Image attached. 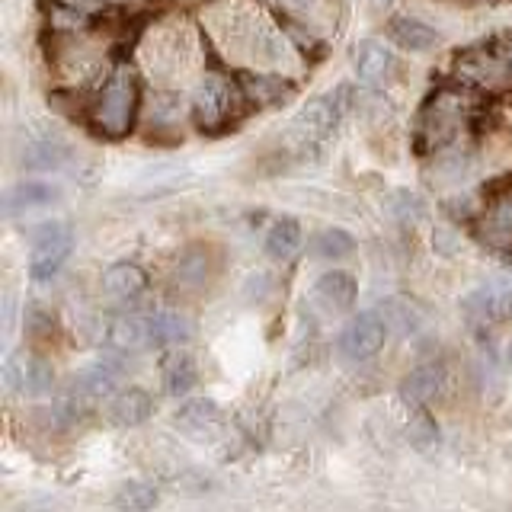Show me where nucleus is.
Masks as SVG:
<instances>
[{"instance_id": "obj_3", "label": "nucleus", "mask_w": 512, "mask_h": 512, "mask_svg": "<svg viewBox=\"0 0 512 512\" xmlns=\"http://www.w3.org/2000/svg\"><path fill=\"white\" fill-rule=\"evenodd\" d=\"M349 100V87H336L333 93H324L311 100L308 106L298 109V116L292 119V135L301 144H314V141H324L336 125H340L346 103Z\"/></svg>"}, {"instance_id": "obj_8", "label": "nucleus", "mask_w": 512, "mask_h": 512, "mask_svg": "<svg viewBox=\"0 0 512 512\" xmlns=\"http://www.w3.org/2000/svg\"><path fill=\"white\" fill-rule=\"evenodd\" d=\"M173 426L183 429L192 439H215V432L221 429V410L215 400H205V397L186 400V404L176 410Z\"/></svg>"}, {"instance_id": "obj_5", "label": "nucleus", "mask_w": 512, "mask_h": 512, "mask_svg": "<svg viewBox=\"0 0 512 512\" xmlns=\"http://www.w3.org/2000/svg\"><path fill=\"white\" fill-rule=\"evenodd\" d=\"M461 311L477 330L503 324L506 317H512V288L506 282H484L461 301Z\"/></svg>"}, {"instance_id": "obj_31", "label": "nucleus", "mask_w": 512, "mask_h": 512, "mask_svg": "<svg viewBox=\"0 0 512 512\" xmlns=\"http://www.w3.org/2000/svg\"><path fill=\"white\" fill-rule=\"evenodd\" d=\"M397 205H391V212L400 218V221H420L423 215V202L420 196H413V192H397Z\"/></svg>"}, {"instance_id": "obj_7", "label": "nucleus", "mask_w": 512, "mask_h": 512, "mask_svg": "<svg viewBox=\"0 0 512 512\" xmlns=\"http://www.w3.org/2000/svg\"><path fill=\"white\" fill-rule=\"evenodd\" d=\"M231 109H234V90H231V84L224 77H218V74H208L202 80L199 93H196V119L205 128H212V125H221L224 119H228Z\"/></svg>"}, {"instance_id": "obj_12", "label": "nucleus", "mask_w": 512, "mask_h": 512, "mask_svg": "<svg viewBox=\"0 0 512 512\" xmlns=\"http://www.w3.org/2000/svg\"><path fill=\"white\" fill-rule=\"evenodd\" d=\"M445 388V368L442 365H420L400 381V397L407 400L410 407H426L429 400H436Z\"/></svg>"}, {"instance_id": "obj_11", "label": "nucleus", "mask_w": 512, "mask_h": 512, "mask_svg": "<svg viewBox=\"0 0 512 512\" xmlns=\"http://www.w3.org/2000/svg\"><path fill=\"white\" fill-rule=\"evenodd\" d=\"M119 375H122V368L112 365V362H100V365H93V368H84L80 375H74L71 394L84 400V404H93V400L112 397V394H116Z\"/></svg>"}, {"instance_id": "obj_25", "label": "nucleus", "mask_w": 512, "mask_h": 512, "mask_svg": "<svg viewBox=\"0 0 512 512\" xmlns=\"http://www.w3.org/2000/svg\"><path fill=\"white\" fill-rule=\"evenodd\" d=\"M240 84H244L250 100L260 106H272V103H279L282 96L292 93V84H288V80L269 77V74H240Z\"/></svg>"}, {"instance_id": "obj_21", "label": "nucleus", "mask_w": 512, "mask_h": 512, "mask_svg": "<svg viewBox=\"0 0 512 512\" xmlns=\"http://www.w3.org/2000/svg\"><path fill=\"white\" fill-rule=\"evenodd\" d=\"M148 320H151L154 346H180V343H189L192 333H196V324L180 311H157V314H148Z\"/></svg>"}, {"instance_id": "obj_29", "label": "nucleus", "mask_w": 512, "mask_h": 512, "mask_svg": "<svg viewBox=\"0 0 512 512\" xmlns=\"http://www.w3.org/2000/svg\"><path fill=\"white\" fill-rule=\"evenodd\" d=\"M407 439H410L413 448H420V452L436 448L439 445V426H436V420H432L426 410H416L410 426H407Z\"/></svg>"}, {"instance_id": "obj_4", "label": "nucleus", "mask_w": 512, "mask_h": 512, "mask_svg": "<svg viewBox=\"0 0 512 512\" xmlns=\"http://www.w3.org/2000/svg\"><path fill=\"white\" fill-rule=\"evenodd\" d=\"M388 320L375 311H362L356 317L346 320V327L340 330V352L352 362L372 359L375 352H381L384 336H388Z\"/></svg>"}, {"instance_id": "obj_30", "label": "nucleus", "mask_w": 512, "mask_h": 512, "mask_svg": "<svg viewBox=\"0 0 512 512\" xmlns=\"http://www.w3.org/2000/svg\"><path fill=\"white\" fill-rule=\"evenodd\" d=\"M157 503V490L151 484H138V480H128L116 493V506L122 509H151Z\"/></svg>"}, {"instance_id": "obj_6", "label": "nucleus", "mask_w": 512, "mask_h": 512, "mask_svg": "<svg viewBox=\"0 0 512 512\" xmlns=\"http://www.w3.org/2000/svg\"><path fill=\"white\" fill-rule=\"evenodd\" d=\"M4 378L10 391H23L29 397H42L55 388V372L45 359H20L10 356L4 365Z\"/></svg>"}, {"instance_id": "obj_26", "label": "nucleus", "mask_w": 512, "mask_h": 512, "mask_svg": "<svg viewBox=\"0 0 512 512\" xmlns=\"http://www.w3.org/2000/svg\"><path fill=\"white\" fill-rule=\"evenodd\" d=\"M205 282H208V250L205 247H189L180 260H176V285L199 288Z\"/></svg>"}, {"instance_id": "obj_32", "label": "nucleus", "mask_w": 512, "mask_h": 512, "mask_svg": "<svg viewBox=\"0 0 512 512\" xmlns=\"http://www.w3.org/2000/svg\"><path fill=\"white\" fill-rule=\"evenodd\" d=\"M500 55H503V61H506V68L512 71V36H506V39H503V45H500Z\"/></svg>"}, {"instance_id": "obj_23", "label": "nucleus", "mask_w": 512, "mask_h": 512, "mask_svg": "<svg viewBox=\"0 0 512 512\" xmlns=\"http://www.w3.org/2000/svg\"><path fill=\"white\" fill-rule=\"evenodd\" d=\"M64 160H68V148L61 141L52 138H42V141H32L23 148V167L32 173H52L61 170Z\"/></svg>"}, {"instance_id": "obj_22", "label": "nucleus", "mask_w": 512, "mask_h": 512, "mask_svg": "<svg viewBox=\"0 0 512 512\" xmlns=\"http://www.w3.org/2000/svg\"><path fill=\"white\" fill-rule=\"evenodd\" d=\"M381 317L388 320V327L400 336H416L426 327V311L416 301L407 298H391L381 304Z\"/></svg>"}, {"instance_id": "obj_16", "label": "nucleus", "mask_w": 512, "mask_h": 512, "mask_svg": "<svg viewBox=\"0 0 512 512\" xmlns=\"http://www.w3.org/2000/svg\"><path fill=\"white\" fill-rule=\"evenodd\" d=\"M144 288H148V276L135 263H116L103 272V292L112 301H135Z\"/></svg>"}, {"instance_id": "obj_10", "label": "nucleus", "mask_w": 512, "mask_h": 512, "mask_svg": "<svg viewBox=\"0 0 512 512\" xmlns=\"http://www.w3.org/2000/svg\"><path fill=\"white\" fill-rule=\"evenodd\" d=\"M314 301L324 308L327 314H340L349 311L352 301H356V279L349 276L343 269L324 272L314 285Z\"/></svg>"}, {"instance_id": "obj_13", "label": "nucleus", "mask_w": 512, "mask_h": 512, "mask_svg": "<svg viewBox=\"0 0 512 512\" xmlns=\"http://www.w3.org/2000/svg\"><path fill=\"white\" fill-rule=\"evenodd\" d=\"M503 55H487V52H468L461 55L455 64V74L464 84H474V87H496L500 80L506 77L503 68Z\"/></svg>"}, {"instance_id": "obj_18", "label": "nucleus", "mask_w": 512, "mask_h": 512, "mask_svg": "<svg viewBox=\"0 0 512 512\" xmlns=\"http://www.w3.org/2000/svg\"><path fill=\"white\" fill-rule=\"evenodd\" d=\"M109 346L119 349V352H141V349L154 346V340H151V320L141 317V314L119 317L116 324L109 327Z\"/></svg>"}, {"instance_id": "obj_28", "label": "nucleus", "mask_w": 512, "mask_h": 512, "mask_svg": "<svg viewBox=\"0 0 512 512\" xmlns=\"http://www.w3.org/2000/svg\"><path fill=\"white\" fill-rule=\"evenodd\" d=\"M352 250H356V240H352V234L343 228H327L314 240V253L320 260H343V256H349Z\"/></svg>"}, {"instance_id": "obj_20", "label": "nucleus", "mask_w": 512, "mask_h": 512, "mask_svg": "<svg viewBox=\"0 0 512 512\" xmlns=\"http://www.w3.org/2000/svg\"><path fill=\"white\" fill-rule=\"evenodd\" d=\"M388 36L400 48H410V52H426V48H436L442 42L436 29L426 26L423 20H413V16H394L388 23Z\"/></svg>"}, {"instance_id": "obj_19", "label": "nucleus", "mask_w": 512, "mask_h": 512, "mask_svg": "<svg viewBox=\"0 0 512 512\" xmlns=\"http://www.w3.org/2000/svg\"><path fill=\"white\" fill-rule=\"evenodd\" d=\"M61 199V189L42 180H23L20 186H13L7 192V215L32 212V208H45Z\"/></svg>"}, {"instance_id": "obj_24", "label": "nucleus", "mask_w": 512, "mask_h": 512, "mask_svg": "<svg viewBox=\"0 0 512 512\" xmlns=\"http://www.w3.org/2000/svg\"><path fill=\"white\" fill-rule=\"evenodd\" d=\"M301 247V224L295 218H276L266 234V256L269 260H288Z\"/></svg>"}, {"instance_id": "obj_17", "label": "nucleus", "mask_w": 512, "mask_h": 512, "mask_svg": "<svg viewBox=\"0 0 512 512\" xmlns=\"http://www.w3.org/2000/svg\"><path fill=\"white\" fill-rule=\"evenodd\" d=\"M352 68H356L359 80H365V84H381V80L388 77L391 68H394V55L381 42L365 39V42L356 45V58H352Z\"/></svg>"}, {"instance_id": "obj_1", "label": "nucleus", "mask_w": 512, "mask_h": 512, "mask_svg": "<svg viewBox=\"0 0 512 512\" xmlns=\"http://www.w3.org/2000/svg\"><path fill=\"white\" fill-rule=\"evenodd\" d=\"M135 109H138V80L128 68H119L109 77L100 103H96V119H100L106 135L119 138L132 128Z\"/></svg>"}, {"instance_id": "obj_27", "label": "nucleus", "mask_w": 512, "mask_h": 512, "mask_svg": "<svg viewBox=\"0 0 512 512\" xmlns=\"http://www.w3.org/2000/svg\"><path fill=\"white\" fill-rule=\"evenodd\" d=\"M484 237L493 247H512V199L493 205L490 218L484 221Z\"/></svg>"}, {"instance_id": "obj_14", "label": "nucleus", "mask_w": 512, "mask_h": 512, "mask_svg": "<svg viewBox=\"0 0 512 512\" xmlns=\"http://www.w3.org/2000/svg\"><path fill=\"white\" fill-rule=\"evenodd\" d=\"M151 413H154V400L148 391H141V388H128V391H122L109 400V420L122 429L148 423Z\"/></svg>"}, {"instance_id": "obj_2", "label": "nucleus", "mask_w": 512, "mask_h": 512, "mask_svg": "<svg viewBox=\"0 0 512 512\" xmlns=\"http://www.w3.org/2000/svg\"><path fill=\"white\" fill-rule=\"evenodd\" d=\"M71 228L64 221L42 224V228L32 234V256H29V279L32 282H52L61 266L68 263L71 256Z\"/></svg>"}, {"instance_id": "obj_9", "label": "nucleus", "mask_w": 512, "mask_h": 512, "mask_svg": "<svg viewBox=\"0 0 512 512\" xmlns=\"http://www.w3.org/2000/svg\"><path fill=\"white\" fill-rule=\"evenodd\" d=\"M160 381H164V391L170 397H186L199 384L196 359H192L186 349H170L167 356L160 359Z\"/></svg>"}, {"instance_id": "obj_15", "label": "nucleus", "mask_w": 512, "mask_h": 512, "mask_svg": "<svg viewBox=\"0 0 512 512\" xmlns=\"http://www.w3.org/2000/svg\"><path fill=\"white\" fill-rule=\"evenodd\" d=\"M458 125H461V103L455 100V96H439V100L429 103L426 119H423V135L432 144H442L448 138H455Z\"/></svg>"}]
</instances>
